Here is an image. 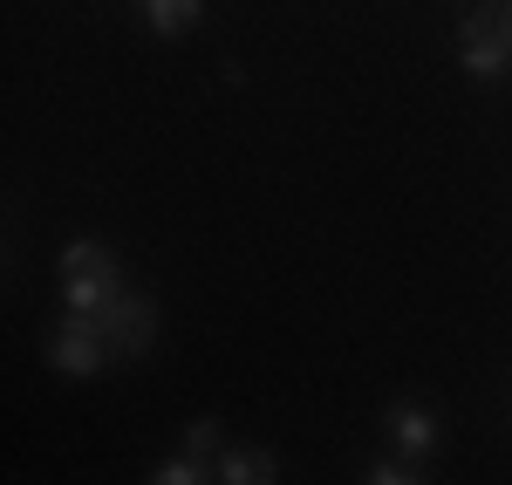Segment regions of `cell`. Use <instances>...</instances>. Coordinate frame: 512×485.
<instances>
[{
    "label": "cell",
    "mask_w": 512,
    "mask_h": 485,
    "mask_svg": "<svg viewBox=\"0 0 512 485\" xmlns=\"http://www.w3.org/2000/svg\"><path fill=\"white\" fill-rule=\"evenodd\" d=\"M117 294H123V267H117V253H110V246H103V240L62 246V308H69V315L96 322Z\"/></svg>",
    "instance_id": "obj_1"
},
{
    "label": "cell",
    "mask_w": 512,
    "mask_h": 485,
    "mask_svg": "<svg viewBox=\"0 0 512 485\" xmlns=\"http://www.w3.org/2000/svg\"><path fill=\"white\" fill-rule=\"evenodd\" d=\"M458 62L485 82H506L512 76V0L506 7H478L472 21L458 28Z\"/></svg>",
    "instance_id": "obj_2"
},
{
    "label": "cell",
    "mask_w": 512,
    "mask_h": 485,
    "mask_svg": "<svg viewBox=\"0 0 512 485\" xmlns=\"http://www.w3.org/2000/svg\"><path fill=\"white\" fill-rule=\"evenodd\" d=\"M103 363H110V335H103V322L69 315V322L48 335V369H55V376H96Z\"/></svg>",
    "instance_id": "obj_3"
},
{
    "label": "cell",
    "mask_w": 512,
    "mask_h": 485,
    "mask_svg": "<svg viewBox=\"0 0 512 485\" xmlns=\"http://www.w3.org/2000/svg\"><path fill=\"white\" fill-rule=\"evenodd\" d=\"M383 431H390V445H396V458H403V465H431L437 445H444L437 417H431L424 404H417V397H403V404L383 410Z\"/></svg>",
    "instance_id": "obj_4"
},
{
    "label": "cell",
    "mask_w": 512,
    "mask_h": 485,
    "mask_svg": "<svg viewBox=\"0 0 512 485\" xmlns=\"http://www.w3.org/2000/svg\"><path fill=\"white\" fill-rule=\"evenodd\" d=\"M96 322H103V335H110V356H144V349H151V335H158V308H151L144 294H130V287H123Z\"/></svg>",
    "instance_id": "obj_5"
},
{
    "label": "cell",
    "mask_w": 512,
    "mask_h": 485,
    "mask_svg": "<svg viewBox=\"0 0 512 485\" xmlns=\"http://www.w3.org/2000/svg\"><path fill=\"white\" fill-rule=\"evenodd\" d=\"M212 472H219V485H280V458L260 445H226L212 458Z\"/></svg>",
    "instance_id": "obj_6"
},
{
    "label": "cell",
    "mask_w": 512,
    "mask_h": 485,
    "mask_svg": "<svg viewBox=\"0 0 512 485\" xmlns=\"http://www.w3.org/2000/svg\"><path fill=\"white\" fill-rule=\"evenodd\" d=\"M198 7H205V0H144V21H151V35L178 41V35L198 28Z\"/></svg>",
    "instance_id": "obj_7"
},
{
    "label": "cell",
    "mask_w": 512,
    "mask_h": 485,
    "mask_svg": "<svg viewBox=\"0 0 512 485\" xmlns=\"http://www.w3.org/2000/svg\"><path fill=\"white\" fill-rule=\"evenodd\" d=\"M151 485H219V472L205 458H164L158 472H151Z\"/></svg>",
    "instance_id": "obj_8"
},
{
    "label": "cell",
    "mask_w": 512,
    "mask_h": 485,
    "mask_svg": "<svg viewBox=\"0 0 512 485\" xmlns=\"http://www.w3.org/2000/svg\"><path fill=\"white\" fill-rule=\"evenodd\" d=\"M219 424H212V417H198L192 431H185V458H205V465H212V458H219Z\"/></svg>",
    "instance_id": "obj_9"
},
{
    "label": "cell",
    "mask_w": 512,
    "mask_h": 485,
    "mask_svg": "<svg viewBox=\"0 0 512 485\" xmlns=\"http://www.w3.org/2000/svg\"><path fill=\"white\" fill-rule=\"evenodd\" d=\"M362 485H417V465H403V458H396V465H376Z\"/></svg>",
    "instance_id": "obj_10"
}]
</instances>
